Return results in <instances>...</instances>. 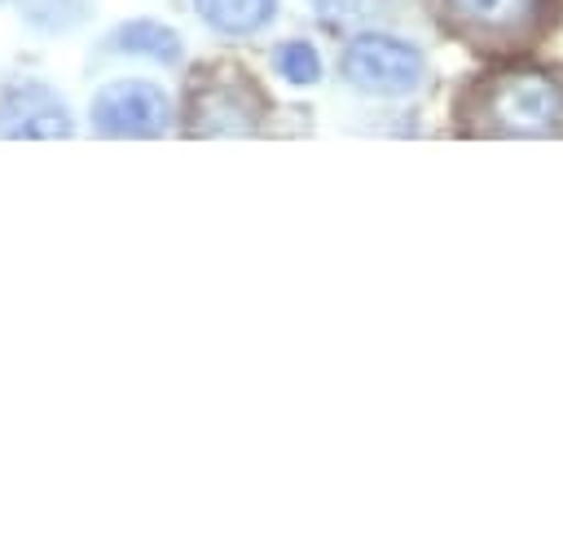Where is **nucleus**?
Returning a JSON list of instances; mask_svg holds the SVG:
<instances>
[{
    "mask_svg": "<svg viewBox=\"0 0 563 559\" xmlns=\"http://www.w3.org/2000/svg\"><path fill=\"white\" fill-rule=\"evenodd\" d=\"M484 132L545 136L563 128V84L545 70H510L479 88Z\"/></svg>",
    "mask_w": 563,
    "mask_h": 559,
    "instance_id": "1",
    "label": "nucleus"
},
{
    "mask_svg": "<svg viewBox=\"0 0 563 559\" xmlns=\"http://www.w3.org/2000/svg\"><path fill=\"white\" fill-rule=\"evenodd\" d=\"M422 53L413 44H400L391 35H356L343 48V75L365 92H409L422 84Z\"/></svg>",
    "mask_w": 563,
    "mask_h": 559,
    "instance_id": "2",
    "label": "nucleus"
},
{
    "mask_svg": "<svg viewBox=\"0 0 563 559\" xmlns=\"http://www.w3.org/2000/svg\"><path fill=\"white\" fill-rule=\"evenodd\" d=\"M172 123V101L163 97V88L141 84V79H123L97 92L92 101V128L101 136H158Z\"/></svg>",
    "mask_w": 563,
    "mask_h": 559,
    "instance_id": "3",
    "label": "nucleus"
},
{
    "mask_svg": "<svg viewBox=\"0 0 563 559\" xmlns=\"http://www.w3.org/2000/svg\"><path fill=\"white\" fill-rule=\"evenodd\" d=\"M251 101H255V88L242 79V70H202V79H198V88H194V101H189V110H194V123H189V132L194 136H211V132H251L255 123H260V114L251 110Z\"/></svg>",
    "mask_w": 563,
    "mask_h": 559,
    "instance_id": "4",
    "label": "nucleus"
},
{
    "mask_svg": "<svg viewBox=\"0 0 563 559\" xmlns=\"http://www.w3.org/2000/svg\"><path fill=\"white\" fill-rule=\"evenodd\" d=\"M75 123L66 119L62 101L40 84H13L0 97V136H70Z\"/></svg>",
    "mask_w": 563,
    "mask_h": 559,
    "instance_id": "5",
    "label": "nucleus"
},
{
    "mask_svg": "<svg viewBox=\"0 0 563 559\" xmlns=\"http://www.w3.org/2000/svg\"><path fill=\"white\" fill-rule=\"evenodd\" d=\"M444 9L471 35H488V40L501 35L506 40V35H519L532 26L537 0H444Z\"/></svg>",
    "mask_w": 563,
    "mask_h": 559,
    "instance_id": "6",
    "label": "nucleus"
},
{
    "mask_svg": "<svg viewBox=\"0 0 563 559\" xmlns=\"http://www.w3.org/2000/svg\"><path fill=\"white\" fill-rule=\"evenodd\" d=\"M202 22H211L224 35H246L260 31L273 18V0H194Z\"/></svg>",
    "mask_w": 563,
    "mask_h": 559,
    "instance_id": "7",
    "label": "nucleus"
},
{
    "mask_svg": "<svg viewBox=\"0 0 563 559\" xmlns=\"http://www.w3.org/2000/svg\"><path fill=\"white\" fill-rule=\"evenodd\" d=\"M114 44L123 53H141V57H154V62H176L180 57L176 31H167L158 22H128V26L114 31Z\"/></svg>",
    "mask_w": 563,
    "mask_h": 559,
    "instance_id": "8",
    "label": "nucleus"
},
{
    "mask_svg": "<svg viewBox=\"0 0 563 559\" xmlns=\"http://www.w3.org/2000/svg\"><path fill=\"white\" fill-rule=\"evenodd\" d=\"M277 70L290 79V84H312L317 75H321V62H317V53H312V44H286V48H277Z\"/></svg>",
    "mask_w": 563,
    "mask_h": 559,
    "instance_id": "9",
    "label": "nucleus"
}]
</instances>
